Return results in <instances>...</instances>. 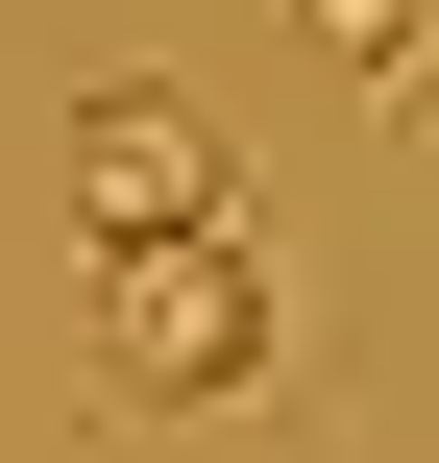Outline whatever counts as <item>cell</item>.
<instances>
[{"label":"cell","mask_w":439,"mask_h":463,"mask_svg":"<svg viewBox=\"0 0 439 463\" xmlns=\"http://www.w3.org/2000/svg\"><path fill=\"white\" fill-rule=\"evenodd\" d=\"M73 220L98 244H196V220H244V171H220V122L171 73H98L73 98Z\"/></svg>","instance_id":"2"},{"label":"cell","mask_w":439,"mask_h":463,"mask_svg":"<svg viewBox=\"0 0 439 463\" xmlns=\"http://www.w3.org/2000/svg\"><path fill=\"white\" fill-rule=\"evenodd\" d=\"M342 73H367V122H439V0H293Z\"/></svg>","instance_id":"3"},{"label":"cell","mask_w":439,"mask_h":463,"mask_svg":"<svg viewBox=\"0 0 439 463\" xmlns=\"http://www.w3.org/2000/svg\"><path fill=\"white\" fill-rule=\"evenodd\" d=\"M98 391H122V415H293L318 342H293L269 244L196 220V244H98Z\"/></svg>","instance_id":"1"}]
</instances>
